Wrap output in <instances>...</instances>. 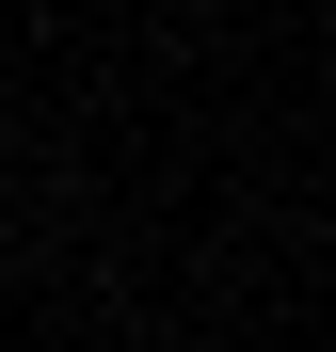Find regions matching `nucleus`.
Wrapping results in <instances>:
<instances>
[]
</instances>
